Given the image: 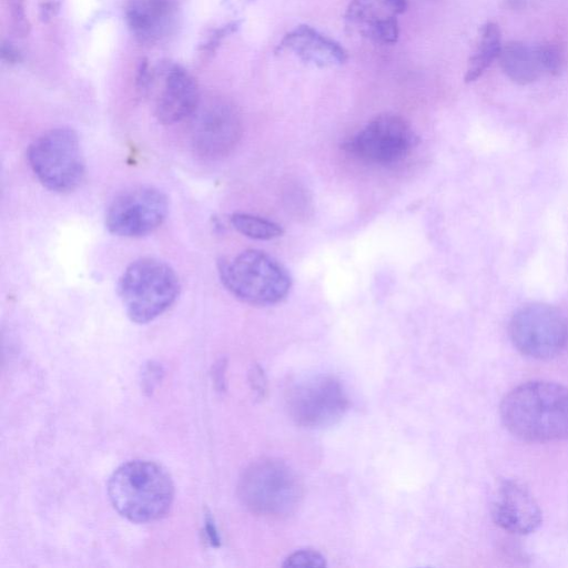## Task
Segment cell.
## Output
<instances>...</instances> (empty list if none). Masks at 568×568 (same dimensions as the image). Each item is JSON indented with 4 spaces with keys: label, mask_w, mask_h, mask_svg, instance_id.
<instances>
[{
    "label": "cell",
    "mask_w": 568,
    "mask_h": 568,
    "mask_svg": "<svg viewBox=\"0 0 568 568\" xmlns=\"http://www.w3.org/2000/svg\"><path fill=\"white\" fill-rule=\"evenodd\" d=\"M507 430L525 442L568 439V388L550 381H530L512 390L501 403Z\"/></svg>",
    "instance_id": "cell-1"
},
{
    "label": "cell",
    "mask_w": 568,
    "mask_h": 568,
    "mask_svg": "<svg viewBox=\"0 0 568 568\" xmlns=\"http://www.w3.org/2000/svg\"><path fill=\"white\" fill-rule=\"evenodd\" d=\"M108 495L121 516L133 523L146 524L169 513L175 499V485L161 465L131 461L111 475Z\"/></svg>",
    "instance_id": "cell-2"
},
{
    "label": "cell",
    "mask_w": 568,
    "mask_h": 568,
    "mask_svg": "<svg viewBox=\"0 0 568 568\" xmlns=\"http://www.w3.org/2000/svg\"><path fill=\"white\" fill-rule=\"evenodd\" d=\"M218 272L232 296L252 306H273L286 299L292 288L289 271L267 252L257 249L221 260Z\"/></svg>",
    "instance_id": "cell-3"
},
{
    "label": "cell",
    "mask_w": 568,
    "mask_h": 568,
    "mask_svg": "<svg viewBox=\"0 0 568 568\" xmlns=\"http://www.w3.org/2000/svg\"><path fill=\"white\" fill-rule=\"evenodd\" d=\"M118 293L129 319L146 324L159 318L176 302L180 282L168 263L142 258L125 270L118 283Z\"/></svg>",
    "instance_id": "cell-4"
},
{
    "label": "cell",
    "mask_w": 568,
    "mask_h": 568,
    "mask_svg": "<svg viewBox=\"0 0 568 568\" xmlns=\"http://www.w3.org/2000/svg\"><path fill=\"white\" fill-rule=\"evenodd\" d=\"M27 158L40 184L58 194L76 190L85 178L86 162L73 129L46 131L29 146Z\"/></svg>",
    "instance_id": "cell-5"
},
{
    "label": "cell",
    "mask_w": 568,
    "mask_h": 568,
    "mask_svg": "<svg viewBox=\"0 0 568 568\" xmlns=\"http://www.w3.org/2000/svg\"><path fill=\"white\" fill-rule=\"evenodd\" d=\"M239 496L253 513L282 517L296 511L302 499V485L287 464L265 459L251 464L242 474Z\"/></svg>",
    "instance_id": "cell-6"
},
{
    "label": "cell",
    "mask_w": 568,
    "mask_h": 568,
    "mask_svg": "<svg viewBox=\"0 0 568 568\" xmlns=\"http://www.w3.org/2000/svg\"><path fill=\"white\" fill-rule=\"evenodd\" d=\"M419 142L407 120L385 114L371 120L342 148L365 164L389 166L407 158Z\"/></svg>",
    "instance_id": "cell-7"
},
{
    "label": "cell",
    "mask_w": 568,
    "mask_h": 568,
    "mask_svg": "<svg viewBox=\"0 0 568 568\" xmlns=\"http://www.w3.org/2000/svg\"><path fill=\"white\" fill-rule=\"evenodd\" d=\"M511 340L526 357L549 360L560 355L568 343L564 314L547 304H529L517 311L510 323Z\"/></svg>",
    "instance_id": "cell-8"
},
{
    "label": "cell",
    "mask_w": 568,
    "mask_h": 568,
    "mask_svg": "<svg viewBox=\"0 0 568 568\" xmlns=\"http://www.w3.org/2000/svg\"><path fill=\"white\" fill-rule=\"evenodd\" d=\"M191 145L202 158L215 160L231 154L242 137L238 107L223 97L202 100L192 115Z\"/></svg>",
    "instance_id": "cell-9"
},
{
    "label": "cell",
    "mask_w": 568,
    "mask_h": 568,
    "mask_svg": "<svg viewBox=\"0 0 568 568\" xmlns=\"http://www.w3.org/2000/svg\"><path fill=\"white\" fill-rule=\"evenodd\" d=\"M168 197L151 186L121 192L106 213L107 229L118 237L139 238L156 231L167 219Z\"/></svg>",
    "instance_id": "cell-10"
},
{
    "label": "cell",
    "mask_w": 568,
    "mask_h": 568,
    "mask_svg": "<svg viewBox=\"0 0 568 568\" xmlns=\"http://www.w3.org/2000/svg\"><path fill=\"white\" fill-rule=\"evenodd\" d=\"M287 403L290 417L297 424L311 429L336 423L349 407L341 383L323 375L293 385Z\"/></svg>",
    "instance_id": "cell-11"
},
{
    "label": "cell",
    "mask_w": 568,
    "mask_h": 568,
    "mask_svg": "<svg viewBox=\"0 0 568 568\" xmlns=\"http://www.w3.org/2000/svg\"><path fill=\"white\" fill-rule=\"evenodd\" d=\"M492 517L502 530L516 535L534 533L543 522V512L532 493L519 482L502 481L492 503Z\"/></svg>",
    "instance_id": "cell-12"
},
{
    "label": "cell",
    "mask_w": 568,
    "mask_h": 568,
    "mask_svg": "<svg viewBox=\"0 0 568 568\" xmlns=\"http://www.w3.org/2000/svg\"><path fill=\"white\" fill-rule=\"evenodd\" d=\"M407 9V0H352L347 25L374 43L394 45L400 35L398 16Z\"/></svg>",
    "instance_id": "cell-13"
},
{
    "label": "cell",
    "mask_w": 568,
    "mask_h": 568,
    "mask_svg": "<svg viewBox=\"0 0 568 568\" xmlns=\"http://www.w3.org/2000/svg\"><path fill=\"white\" fill-rule=\"evenodd\" d=\"M179 0H127L126 22L139 43L154 46L164 42L178 24Z\"/></svg>",
    "instance_id": "cell-14"
},
{
    "label": "cell",
    "mask_w": 568,
    "mask_h": 568,
    "mask_svg": "<svg viewBox=\"0 0 568 568\" xmlns=\"http://www.w3.org/2000/svg\"><path fill=\"white\" fill-rule=\"evenodd\" d=\"M201 99L197 79L185 68L172 66L164 75L156 101V117L165 126L178 124L195 114Z\"/></svg>",
    "instance_id": "cell-15"
},
{
    "label": "cell",
    "mask_w": 568,
    "mask_h": 568,
    "mask_svg": "<svg viewBox=\"0 0 568 568\" xmlns=\"http://www.w3.org/2000/svg\"><path fill=\"white\" fill-rule=\"evenodd\" d=\"M278 50H288L304 63L322 68L343 65L349 58L347 50L339 43L307 25L299 26L284 36Z\"/></svg>",
    "instance_id": "cell-16"
},
{
    "label": "cell",
    "mask_w": 568,
    "mask_h": 568,
    "mask_svg": "<svg viewBox=\"0 0 568 568\" xmlns=\"http://www.w3.org/2000/svg\"><path fill=\"white\" fill-rule=\"evenodd\" d=\"M499 58L504 73L516 84H532L543 73L536 50L525 44L507 43L502 46Z\"/></svg>",
    "instance_id": "cell-17"
},
{
    "label": "cell",
    "mask_w": 568,
    "mask_h": 568,
    "mask_svg": "<svg viewBox=\"0 0 568 568\" xmlns=\"http://www.w3.org/2000/svg\"><path fill=\"white\" fill-rule=\"evenodd\" d=\"M502 50L499 26L488 23L482 28L481 39L466 70L465 83H473L488 69L493 60L500 56Z\"/></svg>",
    "instance_id": "cell-18"
},
{
    "label": "cell",
    "mask_w": 568,
    "mask_h": 568,
    "mask_svg": "<svg viewBox=\"0 0 568 568\" xmlns=\"http://www.w3.org/2000/svg\"><path fill=\"white\" fill-rule=\"evenodd\" d=\"M230 221L233 228L250 239L272 240L281 237L284 233L278 223L248 213H235Z\"/></svg>",
    "instance_id": "cell-19"
},
{
    "label": "cell",
    "mask_w": 568,
    "mask_h": 568,
    "mask_svg": "<svg viewBox=\"0 0 568 568\" xmlns=\"http://www.w3.org/2000/svg\"><path fill=\"white\" fill-rule=\"evenodd\" d=\"M4 6L12 33L18 38H26L32 25L26 15L25 0H4Z\"/></svg>",
    "instance_id": "cell-20"
},
{
    "label": "cell",
    "mask_w": 568,
    "mask_h": 568,
    "mask_svg": "<svg viewBox=\"0 0 568 568\" xmlns=\"http://www.w3.org/2000/svg\"><path fill=\"white\" fill-rule=\"evenodd\" d=\"M535 50L542 71L554 76L561 73L564 65V50L559 43H546Z\"/></svg>",
    "instance_id": "cell-21"
},
{
    "label": "cell",
    "mask_w": 568,
    "mask_h": 568,
    "mask_svg": "<svg viewBox=\"0 0 568 568\" xmlns=\"http://www.w3.org/2000/svg\"><path fill=\"white\" fill-rule=\"evenodd\" d=\"M283 566L324 567L326 566V560H324V557L316 551L304 550L293 553L291 556H289Z\"/></svg>",
    "instance_id": "cell-22"
},
{
    "label": "cell",
    "mask_w": 568,
    "mask_h": 568,
    "mask_svg": "<svg viewBox=\"0 0 568 568\" xmlns=\"http://www.w3.org/2000/svg\"><path fill=\"white\" fill-rule=\"evenodd\" d=\"M2 58L8 65H17L22 62L23 59L19 50L9 43H3L2 45Z\"/></svg>",
    "instance_id": "cell-23"
}]
</instances>
